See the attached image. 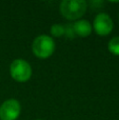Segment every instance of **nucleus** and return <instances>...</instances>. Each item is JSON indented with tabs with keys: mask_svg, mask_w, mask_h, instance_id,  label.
<instances>
[{
	"mask_svg": "<svg viewBox=\"0 0 119 120\" xmlns=\"http://www.w3.org/2000/svg\"><path fill=\"white\" fill-rule=\"evenodd\" d=\"M72 27H73L74 34L82 38L89 37L93 31L92 24L88 20H84V19H79V20L75 21L74 23H72Z\"/></svg>",
	"mask_w": 119,
	"mask_h": 120,
	"instance_id": "obj_6",
	"label": "nucleus"
},
{
	"mask_svg": "<svg viewBox=\"0 0 119 120\" xmlns=\"http://www.w3.org/2000/svg\"><path fill=\"white\" fill-rule=\"evenodd\" d=\"M93 29L99 36H108L113 31L114 23L112 18L107 13H99L94 19Z\"/></svg>",
	"mask_w": 119,
	"mask_h": 120,
	"instance_id": "obj_5",
	"label": "nucleus"
},
{
	"mask_svg": "<svg viewBox=\"0 0 119 120\" xmlns=\"http://www.w3.org/2000/svg\"><path fill=\"white\" fill-rule=\"evenodd\" d=\"M55 41L51 36L40 35L34 39L32 43V52L37 58L46 59L55 52Z\"/></svg>",
	"mask_w": 119,
	"mask_h": 120,
	"instance_id": "obj_2",
	"label": "nucleus"
},
{
	"mask_svg": "<svg viewBox=\"0 0 119 120\" xmlns=\"http://www.w3.org/2000/svg\"><path fill=\"white\" fill-rule=\"evenodd\" d=\"M11 77L17 82H26L33 74L32 66L24 59H15L10 65Z\"/></svg>",
	"mask_w": 119,
	"mask_h": 120,
	"instance_id": "obj_3",
	"label": "nucleus"
},
{
	"mask_svg": "<svg viewBox=\"0 0 119 120\" xmlns=\"http://www.w3.org/2000/svg\"><path fill=\"white\" fill-rule=\"evenodd\" d=\"M51 34L54 37H62L65 35V25L61 23H56L51 26Z\"/></svg>",
	"mask_w": 119,
	"mask_h": 120,
	"instance_id": "obj_8",
	"label": "nucleus"
},
{
	"mask_svg": "<svg viewBox=\"0 0 119 120\" xmlns=\"http://www.w3.org/2000/svg\"><path fill=\"white\" fill-rule=\"evenodd\" d=\"M36 120H42V119H36Z\"/></svg>",
	"mask_w": 119,
	"mask_h": 120,
	"instance_id": "obj_9",
	"label": "nucleus"
},
{
	"mask_svg": "<svg viewBox=\"0 0 119 120\" xmlns=\"http://www.w3.org/2000/svg\"><path fill=\"white\" fill-rule=\"evenodd\" d=\"M108 50L111 54L119 56V36H116L110 40L108 43Z\"/></svg>",
	"mask_w": 119,
	"mask_h": 120,
	"instance_id": "obj_7",
	"label": "nucleus"
},
{
	"mask_svg": "<svg viewBox=\"0 0 119 120\" xmlns=\"http://www.w3.org/2000/svg\"><path fill=\"white\" fill-rule=\"evenodd\" d=\"M88 3L84 0H63L59 5V11L65 19L77 21L86 14Z\"/></svg>",
	"mask_w": 119,
	"mask_h": 120,
	"instance_id": "obj_1",
	"label": "nucleus"
},
{
	"mask_svg": "<svg viewBox=\"0 0 119 120\" xmlns=\"http://www.w3.org/2000/svg\"><path fill=\"white\" fill-rule=\"evenodd\" d=\"M21 113V104L17 99L10 98L0 105V120H17Z\"/></svg>",
	"mask_w": 119,
	"mask_h": 120,
	"instance_id": "obj_4",
	"label": "nucleus"
}]
</instances>
